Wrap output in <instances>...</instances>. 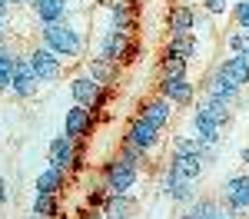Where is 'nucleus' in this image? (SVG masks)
I'll list each match as a JSON object with an SVG mask.
<instances>
[{
  "instance_id": "nucleus-31",
  "label": "nucleus",
  "mask_w": 249,
  "mask_h": 219,
  "mask_svg": "<svg viewBox=\"0 0 249 219\" xmlns=\"http://www.w3.org/2000/svg\"><path fill=\"white\" fill-rule=\"evenodd\" d=\"M116 153H120L123 159H130L133 166H140V169H143V166L150 163V156H146V153H143L140 146H133V143H126V139H120V150H116Z\"/></svg>"
},
{
  "instance_id": "nucleus-26",
  "label": "nucleus",
  "mask_w": 249,
  "mask_h": 219,
  "mask_svg": "<svg viewBox=\"0 0 249 219\" xmlns=\"http://www.w3.org/2000/svg\"><path fill=\"white\" fill-rule=\"evenodd\" d=\"M196 110H199L203 117L216 119L219 126H230V119H232V106H230V103L213 100V97H206V93H199V97H196Z\"/></svg>"
},
{
  "instance_id": "nucleus-2",
  "label": "nucleus",
  "mask_w": 249,
  "mask_h": 219,
  "mask_svg": "<svg viewBox=\"0 0 249 219\" xmlns=\"http://www.w3.org/2000/svg\"><path fill=\"white\" fill-rule=\"evenodd\" d=\"M93 57L110 60L116 67H126L140 57V43H136V34H123L110 23L96 20L93 23Z\"/></svg>"
},
{
  "instance_id": "nucleus-6",
  "label": "nucleus",
  "mask_w": 249,
  "mask_h": 219,
  "mask_svg": "<svg viewBox=\"0 0 249 219\" xmlns=\"http://www.w3.org/2000/svg\"><path fill=\"white\" fill-rule=\"evenodd\" d=\"M219 199H223L239 219L249 216V173H246V169L230 173V176L223 179V186H219Z\"/></svg>"
},
{
  "instance_id": "nucleus-34",
  "label": "nucleus",
  "mask_w": 249,
  "mask_h": 219,
  "mask_svg": "<svg viewBox=\"0 0 249 219\" xmlns=\"http://www.w3.org/2000/svg\"><path fill=\"white\" fill-rule=\"evenodd\" d=\"M10 199V189H7V179H0V206Z\"/></svg>"
},
{
  "instance_id": "nucleus-30",
  "label": "nucleus",
  "mask_w": 249,
  "mask_h": 219,
  "mask_svg": "<svg viewBox=\"0 0 249 219\" xmlns=\"http://www.w3.org/2000/svg\"><path fill=\"white\" fill-rule=\"evenodd\" d=\"M226 50L236 53V57H246L249 60V34H243L239 27H232L230 34H226Z\"/></svg>"
},
{
  "instance_id": "nucleus-19",
  "label": "nucleus",
  "mask_w": 249,
  "mask_h": 219,
  "mask_svg": "<svg viewBox=\"0 0 249 219\" xmlns=\"http://www.w3.org/2000/svg\"><path fill=\"white\" fill-rule=\"evenodd\" d=\"M166 166H170L173 173H179L183 179L199 183L203 169H206V159L199 156V153H170V156H166Z\"/></svg>"
},
{
  "instance_id": "nucleus-18",
  "label": "nucleus",
  "mask_w": 249,
  "mask_h": 219,
  "mask_svg": "<svg viewBox=\"0 0 249 219\" xmlns=\"http://www.w3.org/2000/svg\"><path fill=\"white\" fill-rule=\"evenodd\" d=\"M183 209H190L196 219H239L219 196H196L190 206H183Z\"/></svg>"
},
{
  "instance_id": "nucleus-25",
  "label": "nucleus",
  "mask_w": 249,
  "mask_h": 219,
  "mask_svg": "<svg viewBox=\"0 0 249 219\" xmlns=\"http://www.w3.org/2000/svg\"><path fill=\"white\" fill-rule=\"evenodd\" d=\"M83 67H87V73H90V77H93L100 86H110V90L116 86V80H120V70H123V67H116V63H110V60H100V57L83 60Z\"/></svg>"
},
{
  "instance_id": "nucleus-1",
  "label": "nucleus",
  "mask_w": 249,
  "mask_h": 219,
  "mask_svg": "<svg viewBox=\"0 0 249 219\" xmlns=\"http://www.w3.org/2000/svg\"><path fill=\"white\" fill-rule=\"evenodd\" d=\"M37 43H43L50 53H57L63 60V67H73V63H83L87 57V30H83V17L63 20V23H43L37 27Z\"/></svg>"
},
{
  "instance_id": "nucleus-14",
  "label": "nucleus",
  "mask_w": 249,
  "mask_h": 219,
  "mask_svg": "<svg viewBox=\"0 0 249 219\" xmlns=\"http://www.w3.org/2000/svg\"><path fill=\"white\" fill-rule=\"evenodd\" d=\"M93 126H96V113L90 106H77V103H73V106L67 110V117H63V136L83 143V139H90Z\"/></svg>"
},
{
  "instance_id": "nucleus-40",
  "label": "nucleus",
  "mask_w": 249,
  "mask_h": 219,
  "mask_svg": "<svg viewBox=\"0 0 249 219\" xmlns=\"http://www.w3.org/2000/svg\"><path fill=\"white\" fill-rule=\"evenodd\" d=\"M176 3H196V0H176Z\"/></svg>"
},
{
  "instance_id": "nucleus-28",
  "label": "nucleus",
  "mask_w": 249,
  "mask_h": 219,
  "mask_svg": "<svg viewBox=\"0 0 249 219\" xmlns=\"http://www.w3.org/2000/svg\"><path fill=\"white\" fill-rule=\"evenodd\" d=\"M160 77H190V60L163 50V57H160Z\"/></svg>"
},
{
  "instance_id": "nucleus-17",
  "label": "nucleus",
  "mask_w": 249,
  "mask_h": 219,
  "mask_svg": "<svg viewBox=\"0 0 249 219\" xmlns=\"http://www.w3.org/2000/svg\"><path fill=\"white\" fill-rule=\"evenodd\" d=\"M199 93H206V97H213V100H223V103L232 106V103H239V93H243V90H236L230 80L213 67L210 73L203 77V83H199Z\"/></svg>"
},
{
  "instance_id": "nucleus-11",
  "label": "nucleus",
  "mask_w": 249,
  "mask_h": 219,
  "mask_svg": "<svg viewBox=\"0 0 249 219\" xmlns=\"http://www.w3.org/2000/svg\"><path fill=\"white\" fill-rule=\"evenodd\" d=\"M156 93L163 100H170L173 106H193L196 100V83L190 77H160Z\"/></svg>"
},
{
  "instance_id": "nucleus-20",
  "label": "nucleus",
  "mask_w": 249,
  "mask_h": 219,
  "mask_svg": "<svg viewBox=\"0 0 249 219\" xmlns=\"http://www.w3.org/2000/svg\"><path fill=\"white\" fill-rule=\"evenodd\" d=\"M216 70L230 80L236 90H246V86H249V60H246V57H236V53H230V57H223L219 63H216Z\"/></svg>"
},
{
  "instance_id": "nucleus-24",
  "label": "nucleus",
  "mask_w": 249,
  "mask_h": 219,
  "mask_svg": "<svg viewBox=\"0 0 249 219\" xmlns=\"http://www.w3.org/2000/svg\"><path fill=\"white\" fill-rule=\"evenodd\" d=\"M163 50H170V53H176V57L183 60H199V53H203V40L196 37V34H179V37H166V47Z\"/></svg>"
},
{
  "instance_id": "nucleus-12",
  "label": "nucleus",
  "mask_w": 249,
  "mask_h": 219,
  "mask_svg": "<svg viewBox=\"0 0 249 219\" xmlns=\"http://www.w3.org/2000/svg\"><path fill=\"white\" fill-rule=\"evenodd\" d=\"M77 156H80V143L70 136H53L47 146V166H57L63 173L77 169Z\"/></svg>"
},
{
  "instance_id": "nucleus-39",
  "label": "nucleus",
  "mask_w": 249,
  "mask_h": 219,
  "mask_svg": "<svg viewBox=\"0 0 249 219\" xmlns=\"http://www.w3.org/2000/svg\"><path fill=\"white\" fill-rule=\"evenodd\" d=\"M7 40H10V37H0V50H3V43H7Z\"/></svg>"
},
{
  "instance_id": "nucleus-41",
  "label": "nucleus",
  "mask_w": 249,
  "mask_h": 219,
  "mask_svg": "<svg viewBox=\"0 0 249 219\" xmlns=\"http://www.w3.org/2000/svg\"><path fill=\"white\" fill-rule=\"evenodd\" d=\"M136 3H140V0H136Z\"/></svg>"
},
{
  "instance_id": "nucleus-23",
  "label": "nucleus",
  "mask_w": 249,
  "mask_h": 219,
  "mask_svg": "<svg viewBox=\"0 0 249 219\" xmlns=\"http://www.w3.org/2000/svg\"><path fill=\"white\" fill-rule=\"evenodd\" d=\"M136 209H140V202H136L133 193H126V196L110 193L107 202H103V209H100V216H103V219H133Z\"/></svg>"
},
{
  "instance_id": "nucleus-3",
  "label": "nucleus",
  "mask_w": 249,
  "mask_h": 219,
  "mask_svg": "<svg viewBox=\"0 0 249 219\" xmlns=\"http://www.w3.org/2000/svg\"><path fill=\"white\" fill-rule=\"evenodd\" d=\"M140 176H143V169L133 166L130 159H123L120 153L110 156L103 163V169H100V179H103V186H107V193H116V196H126V193H133L136 186H140Z\"/></svg>"
},
{
  "instance_id": "nucleus-33",
  "label": "nucleus",
  "mask_w": 249,
  "mask_h": 219,
  "mask_svg": "<svg viewBox=\"0 0 249 219\" xmlns=\"http://www.w3.org/2000/svg\"><path fill=\"white\" fill-rule=\"evenodd\" d=\"M10 14H14V7H10V0H0V17L10 20Z\"/></svg>"
},
{
  "instance_id": "nucleus-38",
  "label": "nucleus",
  "mask_w": 249,
  "mask_h": 219,
  "mask_svg": "<svg viewBox=\"0 0 249 219\" xmlns=\"http://www.w3.org/2000/svg\"><path fill=\"white\" fill-rule=\"evenodd\" d=\"M10 7L17 10V7H27V0H10Z\"/></svg>"
},
{
  "instance_id": "nucleus-10",
  "label": "nucleus",
  "mask_w": 249,
  "mask_h": 219,
  "mask_svg": "<svg viewBox=\"0 0 249 219\" xmlns=\"http://www.w3.org/2000/svg\"><path fill=\"white\" fill-rule=\"evenodd\" d=\"M40 77L34 73V67H30V60L27 53H20L17 57V70H14V83H10V97L14 100H34L40 93Z\"/></svg>"
},
{
  "instance_id": "nucleus-8",
  "label": "nucleus",
  "mask_w": 249,
  "mask_h": 219,
  "mask_svg": "<svg viewBox=\"0 0 249 219\" xmlns=\"http://www.w3.org/2000/svg\"><path fill=\"white\" fill-rule=\"evenodd\" d=\"M160 196L176 202V206H190L196 199V183L183 179L179 173H173L170 166H163V173H160Z\"/></svg>"
},
{
  "instance_id": "nucleus-7",
  "label": "nucleus",
  "mask_w": 249,
  "mask_h": 219,
  "mask_svg": "<svg viewBox=\"0 0 249 219\" xmlns=\"http://www.w3.org/2000/svg\"><path fill=\"white\" fill-rule=\"evenodd\" d=\"M27 60H30V67H34V73L40 77V83H57V80H63V60L57 57V53H50L43 43H30L27 50Z\"/></svg>"
},
{
  "instance_id": "nucleus-5",
  "label": "nucleus",
  "mask_w": 249,
  "mask_h": 219,
  "mask_svg": "<svg viewBox=\"0 0 249 219\" xmlns=\"http://www.w3.org/2000/svg\"><path fill=\"white\" fill-rule=\"evenodd\" d=\"M123 139H126V143H133V146H140V150L150 156V163H153V159L163 153V146H166L163 130H156L153 123H146L143 117H133L130 123H126V133H123Z\"/></svg>"
},
{
  "instance_id": "nucleus-35",
  "label": "nucleus",
  "mask_w": 249,
  "mask_h": 219,
  "mask_svg": "<svg viewBox=\"0 0 249 219\" xmlns=\"http://www.w3.org/2000/svg\"><path fill=\"white\" fill-rule=\"evenodd\" d=\"M239 159H243V169L249 173V146H246V150H239Z\"/></svg>"
},
{
  "instance_id": "nucleus-36",
  "label": "nucleus",
  "mask_w": 249,
  "mask_h": 219,
  "mask_svg": "<svg viewBox=\"0 0 249 219\" xmlns=\"http://www.w3.org/2000/svg\"><path fill=\"white\" fill-rule=\"evenodd\" d=\"M173 219H196V216H193L190 209H179V213H176V216H173Z\"/></svg>"
},
{
  "instance_id": "nucleus-29",
  "label": "nucleus",
  "mask_w": 249,
  "mask_h": 219,
  "mask_svg": "<svg viewBox=\"0 0 249 219\" xmlns=\"http://www.w3.org/2000/svg\"><path fill=\"white\" fill-rule=\"evenodd\" d=\"M196 3H199V10L210 20H223V17L232 14V3H236V0H196Z\"/></svg>"
},
{
  "instance_id": "nucleus-16",
  "label": "nucleus",
  "mask_w": 249,
  "mask_h": 219,
  "mask_svg": "<svg viewBox=\"0 0 249 219\" xmlns=\"http://www.w3.org/2000/svg\"><path fill=\"white\" fill-rule=\"evenodd\" d=\"M196 20H199V7H193V3H173L170 14H166V30H170V37L196 34Z\"/></svg>"
},
{
  "instance_id": "nucleus-9",
  "label": "nucleus",
  "mask_w": 249,
  "mask_h": 219,
  "mask_svg": "<svg viewBox=\"0 0 249 219\" xmlns=\"http://www.w3.org/2000/svg\"><path fill=\"white\" fill-rule=\"evenodd\" d=\"M27 14L37 27L63 23V20L73 17V0H27Z\"/></svg>"
},
{
  "instance_id": "nucleus-4",
  "label": "nucleus",
  "mask_w": 249,
  "mask_h": 219,
  "mask_svg": "<svg viewBox=\"0 0 249 219\" xmlns=\"http://www.w3.org/2000/svg\"><path fill=\"white\" fill-rule=\"evenodd\" d=\"M67 90H70V97L77 106H90V110H100V106H107L110 103V86H100L90 73H87V67H80L70 73V83H67Z\"/></svg>"
},
{
  "instance_id": "nucleus-21",
  "label": "nucleus",
  "mask_w": 249,
  "mask_h": 219,
  "mask_svg": "<svg viewBox=\"0 0 249 219\" xmlns=\"http://www.w3.org/2000/svg\"><path fill=\"white\" fill-rule=\"evenodd\" d=\"M67 183H70V173H63L57 166H47V169L37 173V179H34V193H40V196H60V193L67 189Z\"/></svg>"
},
{
  "instance_id": "nucleus-32",
  "label": "nucleus",
  "mask_w": 249,
  "mask_h": 219,
  "mask_svg": "<svg viewBox=\"0 0 249 219\" xmlns=\"http://www.w3.org/2000/svg\"><path fill=\"white\" fill-rule=\"evenodd\" d=\"M230 17H232V23H236L239 30H246V34H249V0H236Z\"/></svg>"
},
{
  "instance_id": "nucleus-15",
  "label": "nucleus",
  "mask_w": 249,
  "mask_h": 219,
  "mask_svg": "<svg viewBox=\"0 0 249 219\" xmlns=\"http://www.w3.org/2000/svg\"><path fill=\"white\" fill-rule=\"evenodd\" d=\"M193 139H199V146H219V139L226 133V126H219L216 119L203 117L199 110H193L190 113V130H186Z\"/></svg>"
},
{
  "instance_id": "nucleus-22",
  "label": "nucleus",
  "mask_w": 249,
  "mask_h": 219,
  "mask_svg": "<svg viewBox=\"0 0 249 219\" xmlns=\"http://www.w3.org/2000/svg\"><path fill=\"white\" fill-rule=\"evenodd\" d=\"M23 53L17 43H14V37L3 43V50H0V97L7 93L10 97V83H14V70H17V57Z\"/></svg>"
},
{
  "instance_id": "nucleus-27",
  "label": "nucleus",
  "mask_w": 249,
  "mask_h": 219,
  "mask_svg": "<svg viewBox=\"0 0 249 219\" xmlns=\"http://www.w3.org/2000/svg\"><path fill=\"white\" fill-rule=\"evenodd\" d=\"M30 216L34 219H63L60 216V196H34V206H30Z\"/></svg>"
},
{
  "instance_id": "nucleus-37",
  "label": "nucleus",
  "mask_w": 249,
  "mask_h": 219,
  "mask_svg": "<svg viewBox=\"0 0 249 219\" xmlns=\"http://www.w3.org/2000/svg\"><path fill=\"white\" fill-rule=\"evenodd\" d=\"M7 23H10V20H7V17H0V37H7Z\"/></svg>"
},
{
  "instance_id": "nucleus-13",
  "label": "nucleus",
  "mask_w": 249,
  "mask_h": 219,
  "mask_svg": "<svg viewBox=\"0 0 249 219\" xmlns=\"http://www.w3.org/2000/svg\"><path fill=\"white\" fill-rule=\"evenodd\" d=\"M176 110H179V106H173L170 100H163L160 93H153V97H146L140 106H136V117H143L146 123H153L156 130H166L173 119H176Z\"/></svg>"
}]
</instances>
